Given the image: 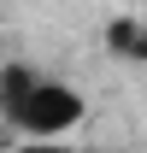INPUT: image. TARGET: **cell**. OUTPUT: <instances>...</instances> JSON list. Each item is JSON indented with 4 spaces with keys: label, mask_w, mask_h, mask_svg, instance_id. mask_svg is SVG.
Masks as SVG:
<instances>
[{
    "label": "cell",
    "mask_w": 147,
    "mask_h": 153,
    "mask_svg": "<svg viewBox=\"0 0 147 153\" xmlns=\"http://www.w3.org/2000/svg\"><path fill=\"white\" fill-rule=\"evenodd\" d=\"M0 112L24 135H36V141H59V135H71L88 118V100L76 94L71 82L36 76L30 65H6L0 71Z\"/></svg>",
    "instance_id": "1"
},
{
    "label": "cell",
    "mask_w": 147,
    "mask_h": 153,
    "mask_svg": "<svg viewBox=\"0 0 147 153\" xmlns=\"http://www.w3.org/2000/svg\"><path fill=\"white\" fill-rule=\"evenodd\" d=\"M106 41H112L124 59H147V6H141V24H112Z\"/></svg>",
    "instance_id": "2"
},
{
    "label": "cell",
    "mask_w": 147,
    "mask_h": 153,
    "mask_svg": "<svg viewBox=\"0 0 147 153\" xmlns=\"http://www.w3.org/2000/svg\"><path fill=\"white\" fill-rule=\"evenodd\" d=\"M12 153H71V147H65V141H18Z\"/></svg>",
    "instance_id": "3"
},
{
    "label": "cell",
    "mask_w": 147,
    "mask_h": 153,
    "mask_svg": "<svg viewBox=\"0 0 147 153\" xmlns=\"http://www.w3.org/2000/svg\"><path fill=\"white\" fill-rule=\"evenodd\" d=\"M88 153H112V147H88Z\"/></svg>",
    "instance_id": "4"
}]
</instances>
